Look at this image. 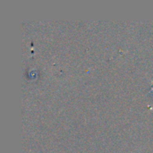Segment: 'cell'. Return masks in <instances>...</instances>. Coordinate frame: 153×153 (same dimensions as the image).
Instances as JSON below:
<instances>
[]
</instances>
